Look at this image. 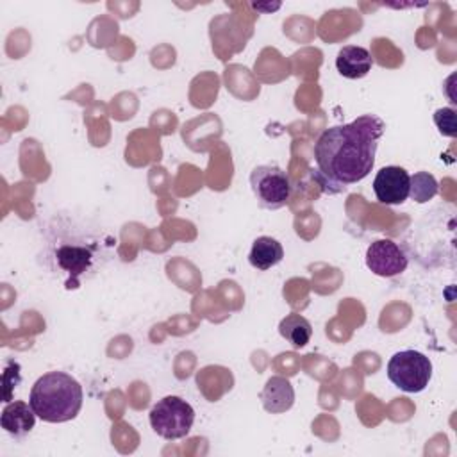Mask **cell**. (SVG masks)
Listing matches in <instances>:
<instances>
[{
	"mask_svg": "<svg viewBox=\"0 0 457 457\" xmlns=\"http://www.w3.org/2000/svg\"><path fill=\"white\" fill-rule=\"evenodd\" d=\"M384 129L380 118L364 114L321 132L314 145L316 170L311 175L325 193L337 195L370 175Z\"/></svg>",
	"mask_w": 457,
	"mask_h": 457,
	"instance_id": "6da1fadb",
	"label": "cell"
},
{
	"mask_svg": "<svg viewBox=\"0 0 457 457\" xmlns=\"http://www.w3.org/2000/svg\"><path fill=\"white\" fill-rule=\"evenodd\" d=\"M84 393L79 380L64 371L41 375L29 395V403L36 416L46 423H64L73 420L82 407Z\"/></svg>",
	"mask_w": 457,
	"mask_h": 457,
	"instance_id": "7a4b0ae2",
	"label": "cell"
},
{
	"mask_svg": "<svg viewBox=\"0 0 457 457\" xmlns=\"http://www.w3.org/2000/svg\"><path fill=\"white\" fill-rule=\"evenodd\" d=\"M148 420L157 436L168 441H175L189 434L195 421V409L180 396L170 395L154 403Z\"/></svg>",
	"mask_w": 457,
	"mask_h": 457,
	"instance_id": "3957f363",
	"label": "cell"
},
{
	"mask_svg": "<svg viewBox=\"0 0 457 457\" xmlns=\"http://www.w3.org/2000/svg\"><path fill=\"white\" fill-rule=\"evenodd\" d=\"M387 378L405 393H420L432 377L430 359L418 350L396 352L387 362Z\"/></svg>",
	"mask_w": 457,
	"mask_h": 457,
	"instance_id": "277c9868",
	"label": "cell"
},
{
	"mask_svg": "<svg viewBox=\"0 0 457 457\" xmlns=\"http://www.w3.org/2000/svg\"><path fill=\"white\" fill-rule=\"evenodd\" d=\"M250 189L262 209L277 211L291 196V180L287 173L275 164H259L250 171Z\"/></svg>",
	"mask_w": 457,
	"mask_h": 457,
	"instance_id": "5b68a950",
	"label": "cell"
},
{
	"mask_svg": "<svg viewBox=\"0 0 457 457\" xmlns=\"http://www.w3.org/2000/svg\"><path fill=\"white\" fill-rule=\"evenodd\" d=\"M96 257V246L84 241H62L54 250L57 270L68 275L66 287H77L80 277L93 270Z\"/></svg>",
	"mask_w": 457,
	"mask_h": 457,
	"instance_id": "8992f818",
	"label": "cell"
},
{
	"mask_svg": "<svg viewBox=\"0 0 457 457\" xmlns=\"http://www.w3.org/2000/svg\"><path fill=\"white\" fill-rule=\"evenodd\" d=\"M409 259L391 239H377L366 250V266L378 277H396L405 271Z\"/></svg>",
	"mask_w": 457,
	"mask_h": 457,
	"instance_id": "52a82bcc",
	"label": "cell"
},
{
	"mask_svg": "<svg viewBox=\"0 0 457 457\" xmlns=\"http://www.w3.org/2000/svg\"><path fill=\"white\" fill-rule=\"evenodd\" d=\"M411 175L400 166H384L373 179V191L380 204L398 205L409 198Z\"/></svg>",
	"mask_w": 457,
	"mask_h": 457,
	"instance_id": "ba28073f",
	"label": "cell"
},
{
	"mask_svg": "<svg viewBox=\"0 0 457 457\" xmlns=\"http://www.w3.org/2000/svg\"><path fill=\"white\" fill-rule=\"evenodd\" d=\"M0 425L7 434L20 439L34 428L36 412L27 402H21V400L7 402V405L2 409V414H0Z\"/></svg>",
	"mask_w": 457,
	"mask_h": 457,
	"instance_id": "9c48e42d",
	"label": "cell"
},
{
	"mask_svg": "<svg viewBox=\"0 0 457 457\" xmlns=\"http://www.w3.org/2000/svg\"><path fill=\"white\" fill-rule=\"evenodd\" d=\"M262 407L271 412V414H280L286 412L293 407L295 403V389L291 382L284 377H270L259 395Z\"/></svg>",
	"mask_w": 457,
	"mask_h": 457,
	"instance_id": "30bf717a",
	"label": "cell"
},
{
	"mask_svg": "<svg viewBox=\"0 0 457 457\" xmlns=\"http://www.w3.org/2000/svg\"><path fill=\"white\" fill-rule=\"evenodd\" d=\"M373 59L364 46L346 45L337 52L336 68L346 79H362L371 71Z\"/></svg>",
	"mask_w": 457,
	"mask_h": 457,
	"instance_id": "8fae6325",
	"label": "cell"
},
{
	"mask_svg": "<svg viewBox=\"0 0 457 457\" xmlns=\"http://www.w3.org/2000/svg\"><path fill=\"white\" fill-rule=\"evenodd\" d=\"M284 257V248L282 245L270 236H259L250 248L248 261L255 270L266 271L273 266H277Z\"/></svg>",
	"mask_w": 457,
	"mask_h": 457,
	"instance_id": "7c38bea8",
	"label": "cell"
},
{
	"mask_svg": "<svg viewBox=\"0 0 457 457\" xmlns=\"http://www.w3.org/2000/svg\"><path fill=\"white\" fill-rule=\"evenodd\" d=\"M278 334L293 346V348H303L311 337H312V325L307 318L291 312L278 323Z\"/></svg>",
	"mask_w": 457,
	"mask_h": 457,
	"instance_id": "4fadbf2b",
	"label": "cell"
},
{
	"mask_svg": "<svg viewBox=\"0 0 457 457\" xmlns=\"http://www.w3.org/2000/svg\"><path fill=\"white\" fill-rule=\"evenodd\" d=\"M439 191L437 180L432 173L428 171H418L411 177V184H409V196L418 202V204H425L428 200H432Z\"/></svg>",
	"mask_w": 457,
	"mask_h": 457,
	"instance_id": "5bb4252c",
	"label": "cell"
},
{
	"mask_svg": "<svg viewBox=\"0 0 457 457\" xmlns=\"http://www.w3.org/2000/svg\"><path fill=\"white\" fill-rule=\"evenodd\" d=\"M434 123L437 125V129L443 136H450V137L455 136V111L453 109H450V107L437 109L434 112Z\"/></svg>",
	"mask_w": 457,
	"mask_h": 457,
	"instance_id": "9a60e30c",
	"label": "cell"
}]
</instances>
